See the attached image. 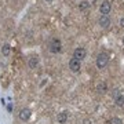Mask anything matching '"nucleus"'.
I'll return each mask as SVG.
<instances>
[{"instance_id": "nucleus-5", "label": "nucleus", "mask_w": 124, "mask_h": 124, "mask_svg": "<svg viewBox=\"0 0 124 124\" xmlns=\"http://www.w3.org/2000/svg\"><path fill=\"white\" fill-rule=\"evenodd\" d=\"M85 55H87V51H85V48H83V47H77V48L73 51V58L79 59V61H83L85 58Z\"/></svg>"}, {"instance_id": "nucleus-1", "label": "nucleus", "mask_w": 124, "mask_h": 124, "mask_svg": "<svg viewBox=\"0 0 124 124\" xmlns=\"http://www.w3.org/2000/svg\"><path fill=\"white\" fill-rule=\"evenodd\" d=\"M48 50H50V53H53V54L61 53V50H62V41L58 39V37L51 39V40H50V44H48Z\"/></svg>"}, {"instance_id": "nucleus-15", "label": "nucleus", "mask_w": 124, "mask_h": 124, "mask_svg": "<svg viewBox=\"0 0 124 124\" xmlns=\"http://www.w3.org/2000/svg\"><path fill=\"white\" fill-rule=\"evenodd\" d=\"M83 124H93V121H91V119H84L83 120Z\"/></svg>"}, {"instance_id": "nucleus-17", "label": "nucleus", "mask_w": 124, "mask_h": 124, "mask_svg": "<svg viewBox=\"0 0 124 124\" xmlns=\"http://www.w3.org/2000/svg\"><path fill=\"white\" fill-rule=\"evenodd\" d=\"M46 1H47V3H53L54 0H46Z\"/></svg>"}, {"instance_id": "nucleus-3", "label": "nucleus", "mask_w": 124, "mask_h": 124, "mask_svg": "<svg viewBox=\"0 0 124 124\" xmlns=\"http://www.w3.org/2000/svg\"><path fill=\"white\" fill-rule=\"evenodd\" d=\"M112 98L117 106H124V94H121L119 88H115L112 91Z\"/></svg>"}, {"instance_id": "nucleus-18", "label": "nucleus", "mask_w": 124, "mask_h": 124, "mask_svg": "<svg viewBox=\"0 0 124 124\" xmlns=\"http://www.w3.org/2000/svg\"><path fill=\"white\" fill-rule=\"evenodd\" d=\"M123 44H124V37H123Z\"/></svg>"}, {"instance_id": "nucleus-12", "label": "nucleus", "mask_w": 124, "mask_h": 124, "mask_svg": "<svg viewBox=\"0 0 124 124\" xmlns=\"http://www.w3.org/2000/svg\"><path fill=\"white\" fill-rule=\"evenodd\" d=\"M10 53H11V46L10 44H4L1 47V54H3L4 57H8Z\"/></svg>"}, {"instance_id": "nucleus-11", "label": "nucleus", "mask_w": 124, "mask_h": 124, "mask_svg": "<svg viewBox=\"0 0 124 124\" xmlns=\"http://www.w3.org/2000/svg\"><path fill=\"white\" fill-rule=\"evenodd\" d=\"M106 91H108V84L105 81H102V83H99V84L97 85V93L98 94H105Z\"/></svg>"}, {"instance_id": "nucleus-10", "label": "nucleus", "mask_w": 124, "mask_h": 124, "mask_svg": "<svg viewBox=\"0 0 124 124\" xmlns=\"http://www.w3.org/2000/svg\"><path fill=\"white\" fill-rule=\"evenodd\" d=\"M28 65H29V68H31V69H36V66L39 65V57H37V55H32V57L29 58Z\"/></svg>"}, {"instance_id": "nucleus-4", "label": "nucleus", "mask_w": 124, "mask_h": 124, "mask_svg": "<svg viewBox=\"0 0 124 124\" xmlns=\"http://www.w3.org/2000/svg\"><path fill=\"white\" fill-rule=\"evenodd\" d=\"M69 69H70L73 73H77V72L81 69V61L76 59V58H72L69 61Z\"/></svg>"}, {"instance_id": "nucleus-2", "label": "nucleus", "mask_w": 124, "mask_h": 124, "mask_svg": "<svg viewBox=\"0 0 124 124\" xmlns=\"http://www.w3.org/2000/svg\"><path fill=\"white\" fill-rule=\"evenodd\" d=\"M109 63V55L106 53H99L97 57V68L98 69H103L106 68V65Z\"/></svg>"}, {"instance_id": "nucleus-16", "label": "nucleus", "mask_w": 124, "mask_h": 124, "mask_svg": "<svg viewBox=\"0 0 124 124\" xmlns=\"http://www.w3.org/2000/svg\"><path fill=\"white\" fill-rule=\"evenodd\" d=\"M120 26L124 28V17H123V18H120Z\"/></svg>"}, {"instance_id": "nucleus-8", "label": "nucleus", "mask_w": 124, "mask_h": 124, "mask_svg": "<svg viewBox=\"0 0 124 124\" xmlns=\"http://www.w3.org/2000/svg\"><path fill=\"white\" fill-rule=\"evenodd\" d=\"M31 116H32V110L29 108H23L19 112V119L22 120V121H28V120L31 119Z\"/></svg>"}, {"instance_id": "nucleus-13", "label": "nucleus", "mask_w": 124, "mask_h": 124, "mask_svg": "<svg viewBox=\"0 0 124 124\" xmlns=\"http://www.w3.org/2000/svg\"><path fill=\"white\" fill-rule=\"evenodd\" d=\"M108 124H123V120L119 119V117H113L108 121Z\"/></svg>"}, {"instance_id": "nucleus-6", "label": "nucleus", "mask_w": 124, "mask_h": 124, "mask_svg": "<svg viewBox=\"0 0 124 124\" xmlns=\"http://www.w3.org/2000/svg\"><path fill=\"white\" fill-rule=\"evenodd\" d=\"M98 23H99V26L103 28V29H108V28L110 26V18H109V15H101L99 17V19H98Z\"/></svg>"}, {"instance_id": "nucleus-7", "label": "nucleus", "mask_w": 124, "mask_h": 124, "mask_svg": "<svg viewBox=\"0 0 124 124\" xmlns=\"http://www.w3.org/2000/svg\"><path fill=\"white\" fill-rule=\"evenodd\" d=\"M99 11H101L102 15H108V14L112 11V3L109 0H105L101 4V7H99Z\"/></svg>"}, {"instance_id": "nucleus-9", "label": "nucleus", "mask_w": 124, "mask_h": 124, "mask_svg": "<svg viewBox=\"0 0 124 124\" xmlns=\"http://www.w3.org/2000/svg\"><path fill=\"white\" fill-rule=\"evenodd\" d=\"M68 119H69V113H68L66 110H63V112H61V113H58V116H57V121L59 124H65L68 121Z\"/></svg>"}, {"instance_id": "nucleus-14", "label": "nucleus", "mask_w": 124, "mask_h": 124, "mask_svg": "<svg viewBox=\"0 0 124 124\" xmlns=\"http://www.w3.org/2000/svg\"><path fill=\"white\" fill-rule=\"evenodd\" d=\"M88 7H90V3H88V1H81V3L79 4V8H80V10H87Z\"/></svg>"}]
</instances>
